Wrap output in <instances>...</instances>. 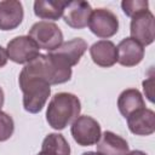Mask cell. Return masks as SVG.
I'll use <instances>...</instances> for the list:
<instances>
[{"mask_svg":"<svg viewBox=\"0 0 155 155\" xmlns=\"http://www.w3.org/2000/svg\"><path fill=\"white\" fill-rule=\"evenodd\" d=\"M24 17L23 5L17 0L0 1V30H13L22 23Z\"/></svg>","mask_w":155,"mask_h":155,"instance_id":"cell-11","label":"cell"},{"mask_svg":"<svg viewBox=\"0 0 155 155\" xmlns=\"http://www.w3.org/2000/svg\"><path fill=\"white\" fill-rule=\"evenodd\" d=\"M131 38L139 42L142 46H148L155 39V19L154 15L147 10L134 15L131 19L130 27Z\"/></svg>","mask_w":155,"mask_h":155,"instance_id":"cell-7","label":"cell"},{"mask_svg":"<svg viewBox=\"0 0 155 155\" xmlns=\"http://www.w3.org/2000/svg\"><path fill=\"white\" fill-rule=\"evenodd\" d=\"M81 103L80 99L69 92L56 93L48 102L46 110L47 124L57 131L64 130L68 125L73 124L74 120L80 116Z\"/></svg>","mask_w":155,"mask_h":155,"instance_id":"cell-2","label":"cell"},{"mask_svg":"<svg viewBox=\"0 0 155 155\" xmlns=\"http://www.w3.org/2000/svg\"><path fill=\"white\" fill-rule=\"evenodd\" d=\"M86 51L87 42L81 38H74L69 41L63 42L59 47L48 53H51L58 62H61L65 67L71 68L80 62L81 57Z\"/></svg>","mask_w":155,"mask_h":155,"instance_id":"cell-8","label":"cell"},{"mask_svg":"<svg viewBox=\"0 0 155 155\" xmlns=\"http://www.w3.org/2000/svg\"><path fill=\"white\" fill-rule=\"evenodd\" d=\"M7 59H8L7 51H6V48H4V47L0 45V68H2V67L6 65Z\"/></svg>","mask_w":155,"mask_h":155,"instance_id":"cell-21","label":"cell"},{"mask_svg":"<svg viewBox=\"0 0 155 155\" xmlns=\"http://www.w3.org/2000/svg\"><path fill=\"white\" fill-rule=\"evenodd\" d=\"M18 84L23 92L24 110L30 114L41 111L51 94V85L27 65H24L19 73Z\"/></svg>","mask_w":155,"mask_h":155,"instance_id":"cell-1","label":"cell"},{"mask_svg":"<svg viewBox=\"0 0 155 155\" xmlns=\"http://www.w3.org/2000/svg\"><path fill=\"white\" fill-rule=\"evenodd\" d=\"M67 1L58 0H36L34 2V13L41 19L57 21L63 16Z\"/></svg>","mask_w":155,"mask_h":155,"instance_id":"cell-16","label":"cell"},{"mask_svg":"<svg viewBox=\"0 0 155 155\" xmlns=\"http://www.w3.org/2000/svg\"><path fill=\"white\" fill-rule=\"evenodd\" d=\"M88 28L92 34L101 39L114 36L119 30V19L116 15L108 8H96L88 19Z\"/></svg>","mask_w":155,"mask_h":155,"instance_id":"cell-5","label":"cell"},{"mask_svg":"<svg viewBox=\"0 0 155 155\" xmlns=\"http://www.w3.org/2000/svg\"><path fill=\"white\" fill-rule=\"evenodd\" d=\"M153 86H154V76L150 75L148 80L143 81V88H144V93L147 94L148 99L150 102H154V94H153Z\"/></svg>","mask_w":155,"mask_h":155,"instance_id":"cell-20","label":"cell"},{"mask_svg":"<svg viewBox=\"0 0 155 155\" xmlns=\"http://www.w3.org/2000/svg\"><path fill=\"white\" fill-rule=\"evenodd\" d=\"M126 119L128 130L133 134L150 136L155 132V113L151 109L142 108Z\"/></svg>","mask_w":155,"mask_h":155,"instance_id":"cell-10","label":"cell"},{"mask_svg":"<svg viewBox=\"0 0 155 155\" xmlns=\"http://www.w3.org/2000/svg\"><path fill=\"white\" fill-rule=\"evenodd\" d=\"M96 147L97 153L101 155H126L130 151L127 140L111 131H105Z\"/></svg>","mask_w":155,"mask_h":155,"instance_id":"cell-14","label":"cell"},{"mask_svg":"<svg viewBox=\"0 0 155 155\" xmlns=\"http://www.w3.org/2000/svg\"><path fill=\"white\" fill-rule=\"evenodd\" d=\"M90 54L94 64L102 68H110L117 62V50L113 41L99 40L90 47Z\"/></svg>","mask_w":155,"mask_h":155,"instance_id":"cell-13","label":"cell"},{"mask_svg":"<svg viewBox=\"0 0 155 155\" xmlns=\"http://www.w3.org/2000/svg\"><path fill=\"white\" fill-rule=\"evenodd\" d=\"M81 155H101V154H98L97 151H86V153H82Z\"/></svg>","mask_w":155,"mask_h":155,"instance_id":"cell-24","label":"cell"},{"mask_svg":"<svg viewBox=\"0 0 155 155\" xmlns=\"http://www.w3.org/2000/svg\"><path fill=\"white\" fill-rule=\"evenodd\" d=\"M38 155H50V154H46V153H44V151H40Z\"/></svg>","mask_w":155,"mask_h":155,"instance_id":"cell-25","label":"cell"},{"mask_svg":"<svg viewBox=\"0 0 155 155\" xmlns=\"http://www.w3.org/2000/svg\"><path fill=\"white\" fill-rule=\"evenodd\" d=\"M117 62L124 67H134L144 58V47L132 38L122 39L116 46Z\"/></svg>","mask_w":155,"mask_h":155,"instance_id":"cell-12","label":"cell"},{"mask_svg":"<svg viewBox=\"0 0 155 155\" xmlns=\"http://www.w3.org/2000/svg\"><path fill=\"white\" fill-rule=\"evenodd\" d=\"M70 132L74 140L81 147L97 144L102 136L99 122L88 115L78 116L71 124Z\"/></svg>","mask_w":155,"mask_h":155,"instance_id":"cell-4","label":"cell"},{"mask_svg":"<svg viewBox=\"0 0 155 155\" xmlns=\"http://www.w3.org/2000/svg\"><path fill=\"white\" fill-rule=\"evenodd\" d=\"M126 155H147V154L142 150H132V151H128Z\"/></svg>","mask_w":155,"mask_h":155,"instance_id":"cell-22","label":"cell"},{"mask_svg":"<svg viewBox=\"0 0 155 155\" xmlns=\"http://www.w3.org/2000/svg\"><path fill=\"white\" fill-rule=\"evenodd\" d=\"M91 13H92V7L90 2L84 0L67 1L63 12V19L70 28L82 29L87 27Z\"/></svg>","mask_w":155,"mask_h":155,"instance_id":"cell-9","label":"cell"},{"mask_svg":"<svg viewBox=\"0 0 155 155\" xmlns=\"http://www.w3.org/2000/svg\"><path fill=\"white\" fill-rule=\"evenodd\" d=\"M121 7L124 13L132 18L134 15L149 10V2L147 0H124Z\"/></svg>","mask_w":155,"mask_h":155,"instance_id":"cell-18","label":"cell"},{"mask_svg":"<svg viewBox=\"0 0 155 155\" xmlns=\"http://www.w3.org/2000/svg\"><path fill=\"white\" fill-rule=\"evenodd\" d=\"M117 108L120 114L126 119L132 113L145 108V102L142 93L137 88H127L120 93L117 98Z\"/></svg>","mask_w":155,"mask_h":155,"instance_id":"cell-15","label":"cell"},{"mask_svg":"<svg viewBox=\"0 0 155 155\" xmlns=\"http://www.w3.org/2000/svg\"><path fill=\"white\" fill-rule=\"evenodd\" d=\"M4 102H5V94H4L2 88L0 87V110H1V108H2V105H4Z\"/></svg>","mask_w":155,"mask_h":155,"instance_id":"cell-23","label":"cell"},{"mask_svg":"<svg viewBox=\"0 0 155 155\" xmlns=\"http://www.w3.org/2000/svg\"><path fill=\"white\" fill-rule=\"evenodd\" d=\"M41 151L50 155H70V145L63 134L50 133L42 140Z\"/></svg>","mask_w":155,"mask_h":155,"instance_id":"cell-17","label":"cell"},{"mask_svg":"<svg viewBox=\"0 0 155 155\" xmlns=\"http://www.w3.org/2000/svg\"><path fill=\"white\" fill-rule=\"evenodd\" d=\"M39 46L28 35L16 36L8 41L6 51L8 58L17 64H27L35 59L39 53Z\"/></svg>","mask_w":155,"mask_h":155,"instance_id":"cell-6","label":"cell"},{"mask_svg":"<svg viewBox=\"0 0 155 155\" xmlns=\"http://www.w3.org/2000/svg\"><path fill=\"white\" fill-rule=\"evenodd\" d=\"M15 131L13 119L5 111L0 110V142L10 139Z\"/></svg>","mask_w":155,"mask_h":155,"instance_id":"cell-19","label":"cell"},{"mask_svg":"<svg viewBox=\"0 0 155 155\" xmlns=\"http://www.w3.org/2000/svg\"><path fill=\"white\" fill-rule=\"evenodd\" d=\"M29 38L39 46V48L48 52L56 50L63 44V33L59 27L48 21H40L31 25L29 29Z\"/></svg>","mask_w":155,"mask_h":155,"instance_id":"cell-3","label":"cell"}]
</instances>
